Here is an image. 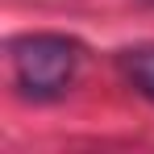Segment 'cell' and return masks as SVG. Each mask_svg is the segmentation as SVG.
Masks as SVG:
<instances>
[{"label": "cell", "instance_id": "obj_1", "mask_svg": "<svg viewBox=\"0 0 154 154\" xmlns=\"http://www.w3.org/2000/svg\"><path fill=\"white\" fill-rule=\"evenodd\" d=\"M13 79L29 100H58L83 63V46L67 33H21L8 42Z\"/></svg>", "mask_w": 154, "mask_h": 154}, {"label": "cell", "instance_id": "obj_2", "mask_svg": "<svg viewBox=\"0 0 154 154\" xmlns=\"http://www.w3.org/2000/svg\"><path fill=\"white\" fill-rule=\"evenodd\" d=\"M117 67H121V75L142 92V96H150L154 100V46H133V50H121L117 58Z\"/></svg>", "mask_w": 154, "mask_h": 154}]
</instances>
